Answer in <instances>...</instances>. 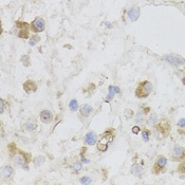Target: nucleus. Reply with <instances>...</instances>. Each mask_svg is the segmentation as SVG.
Here are the masks:
<instances>
[{
	"label": "nucleus",
	"mask_w": 185,
	"mask_h": 185,
	"mask_svg": "<svg viewBox=\"0 0 185 185\" xmlns=\"http://www.w3.org/2000/svg\"><path fill=\"white\" fill-rule=\"evenodd\" d=\"M143 173H144V168H143L141 165H139V164H134V165H132L131 174H133V176L138 177V178H141Z\"/></svg>",
	"instance_id": "obj_15"
},
{
	"label": "nucleus",
	"mask_w": 185,
	"mask_h": 185,
	"mask_svg": "<svg viewBox=\"0 0 185 185\" xmlns=\"http://www.w3.org/2000/svg\"><path fill=\"white\" fill-rule=\"evenodd\" d=\"M184 14H185V11H184Z\"/></svg>",
	"instance_id": "obj_33"
},
{
	"label": "nucleus",
	"mask_w": 185,
	"mask_h": 185,
	"mask_svg": "<svg viewBox=\"0 0 185 185\" xmlns=\"http://www.w3.org/2000/svg\"><path fill=\"white\" fill-rule=\"evenodd\" d=\"M70 168H71L75 174H79V171L83 169V163H82V162H77V161H75V162H73V163L71 164Z\"/></svg>",
	"instance_id": "obj_18"
},
{
	"label": "nucleus",
	"mask_w": 185,
	"mask_h": 185,
	"mask_svg": "<svg viewBox=\"0 0 185 185\" xmlns=\"http://www.w3.org/2000/svg\"><path fill=\"white\" fill-rule=\"evenodd\" d=\"M30 30H31V25H29V23L25 21L18 20V21L15 22V25H13L12 33L19 38L28 39L29 36H30Z\"/></svg>",
	"instance_id": "obj_3"
},
{
	"label": "nucleus",
	"mask_w": 185,
	"mask_h": 185,
	"mask_svg": "<svg viewBox=\"0 0 185 185\" xmlns=\"http://www.w3.org/2000/svg\"><path fill=\"white\" fill-rule=\"evenodd\" d=\"M39 119L43 124H51L54 120V115L50 110H47V109H45V110L40 111Z\"/></svg>",
	"instance_id": "obj_10"
},
{
	"label": "nucleus",
	"mask_w": 185,
	"mask_h": 185,
	"mask_svg": "<svg viewBox=\"0 0 185 185\" xmlns=\"http://www.w3.org/2000/svg\"><path fill=\"white\" fill-rule=\"evenodd\" d=\"M80 183L82 184H91L92 183V179L89 178V177H83V178H80Z\"/></svg>",
	"instance_id": "obj_24"
},
{
	"label": "nucleus",
	"mask_w": 185,
	"mask_h": 185,
	"mask_svg": "<svg viewBox=\"0 0 185 185\" xmlns=\"http://www.w3.org/2000/svg\"><path fill=\"white\" fill-rule=\"evenodd\" d=\"M158 122H159V116L157 113H152L151 115L149 116V119H148V124L151 125V126L157 125Z\"/></svg>",
	"instance_id": "obj_19"
},
{
	"label": "nucleus",
	"mask_w": 185,
	"mask_h": 185,
	"mask_svg": "<svg viewBox=\"0 0 185 185\" xmlns=\"http://www.w3.org/2000/svg\"><path fill=\"white\" fill-rule=\"evenodd\" d=\"M177 125H178L179 127H182V128H184V127H185V119L179 120L178 123H177Z\"/></svg>",
	"instance_id": "obj_28"
},
{
	"label": "nucleus",
	"mask_w": 185,
	"mask_h": 185,
	"mask_svg": "<svg viewBox=\"0 0 185 185\" xmlns=\"http://www.w3.org/2000/svg\"><path fill=\"white\" fill-rule=\"evenodd\" d=\"M178 171L180 174H185V161H182L178 167Z\"/></svg>",
	"instance_id": "obj_25"
},
{
	"label": "nucleus",
	"mask_w": 185,
	"mask_h": 185,
	"mask_svg": "<svg viewBox=\"0 0 185 185\" xmlns=\"http://www.w3.org/2000/svg\"><path fill=\"white\" fill-rule=\"evenodd\" d=\"M97 135L94 131H89L87 134L85 135L84 142L86 145H94L97 143Z\"/></svg>",
	"instance_id": "obj_12"
},
{
	"label": "nucleus",
	"mask_w": 185,
	"mask_h": 185,
	"mask_svg": "<svg viewBox=\"0 0 185 185\" xmlns=\"http://www.w3.org/2000/svg\"><path fill=\"white\" fill-rule=\"evenodd\" d=\"M106 25H107V27H108V28H112V25H111V23L106 22Z\"/></svg>",
	"instance_id": "obj_31"
},
{
	"label": "nucleus",
	"mask_w": 185,
	"mask_h": 185,
	"mask_svg": "<svg viewBox=\"0 0 185 185\" xmlns=\"http://www.w3.org/2000/svg\"><path fill=\"white\" fill-rule=\"evenodd\" d=\"M171 159L176 162L185 161V149L180 145H174L171 150Z\"/></svg>",
	"instance_id": "obj_7"
},
{
	"label": "nucleus",
	"mask_w": 185,
	"mask_h": 185,
	"mask_svg": "<svg viewBox=\"0 0 185 185\" xmlns=\"http://www.w3.org/2000/svg\"><path fill=\"white\" fill-rule=\"evenodd\" d=\"M150 134H151L150 130H148V129H144V130H143V131H142L143 141H144V142H148V141H149V138H150Z\"/></svg>",
	"instance_id": "obj_22"
},
{
	"label": "nucleus",
	"mask_w": 185,
	"mask_h": 185,
	"mask_svg": "<svg viewBox=\"0 0 185 185\" xmlns=\"http://www.w3.org/2000/svg\"><path fill=\"white\" fill-rule=\"evenodd\" d=\"M92 111H93V108L89 104H84V105L79 107V113L83 118H88Z\"/></svg>",
	"instance_id": "obj_14"
},
{
	"label": "nucleus",
	"mask_w": 185,
	"mask_h": 185,
	"mask_svg": "<svg viewBox=\"0 0 185 185\" xmlns=\"http://www.w3.org/2000/svg\"><path fill=\"white\" fill-rule=\"evenodd\" d=\"M39 39H40V38L38 37V36L34 35L33 38H31V39H30V43H30V46H35L36 43H37V41H39Z\"/></svg>",
	"instance_id": "obj_27"
},
{
	"label": "nucleus",
	"mask_w": 185,
	"mask_h": 185,
	"mask_svg": "<svg viewBox=\"0 0 185 185\" xmlns=\"http://www.w3.org/2000/svg\"><path fill=\"white\" fill-rule=\"evenodd\" d=\"M183 82H184V84H185V79H183Z\"/></svg>",
	"instance_id": "obj_32"
},
{
	"label": "nucleus",
	"mask_w": 185,
	"mask_h": 185,
	"mask_svg": "<svg viewBox=\"0 0 185 185\" xmlns=\"http://www.w3.org/2000/svg\"><path fill=\"white\" fill-rule=\"evenodd\" d=\"M46 29V22L43 17L38 16L31 22V31L33 33H41Z\"/></svg>",
	"instance_id": "obj_6"
},
{
	"label": "nucleus",
	"mask_w": 185,
	"mask_h": 185,
	"mask_svg": "<svg viewBox=\"0 0 185 185\" xmlns=\"http://www.w3.org/2000/svg\"><path fill=\"white\" fill-rule=\"evenodd\" d=\"M82 163H84V164H89L90 163V160L89 159H87V158H85L84 156L82 157Z\"/></svg>",
	"instance_id": "obj_30"
},
{
	"label": "nucleus",
	"mask_w": 185,
	"mask_h": 185,
	"mask_svg": "<svg viewBox=\"0 0 185 185\" xmlns=\"http://www.w3.org/2000/svg\"><path fill=\"white\" fill-rule=\"evenodd\" d=\"M69 108H70V110L73 111V112L79 110V102H77V100H75V98L71 100V102L69 103Z\"/></svg>",
	"instance_id": "obj_21"
},
{
	"label": "nucleus",
	"mask_w": 185,
	"mask_h": 185,
	"mask_svg": "<svg viewBox=\"0 0 185 185\" xmlns=\"http://www.w3.org/2000/svg\"><path fill=\"white\" fill-rule=\"evenodd\" d=\"M164 59H165L166 61H168L169 64L174 65V66H177V67L185 65V59L183 57L176 55V54H169V55L164 56Z\"/></svg>",
	"instance_id": "obj_9"
},
{
	"label": "nucleus",
	"mask_w": 185,
	"mask_h": 185,
	"mask_svg": "<svg viewBox=\"0 0 185 185\" xmlns=\"http://www.w3.org/2000/svg\"><path fill=\"white\" fill-rule=\"evenodd\" d=\"M14 143H11V145L9 146V151H10V157H11L12 162L14 163V165L22 167L25 170H29V163L31 161V155L25 151L18 149L17 147H15Z\"/></svg>",
	"instance_id": "obj_1"
},
{
	"label": "nucleus",
	"mask_w": 185,
	"mask_h": 185,
	"mask_svg": "<svg viewBox=\"0 0 185 185\" xmlns=\"http://www.w3.org/2000/svg\"><path fill=\"white\" fill-rule=\"evenodd\" d=\"M155 131L157 132L158 134L163 135V137H166L169 131H170V124L167 121H163V122H158L157 125H155Z\"/></svg>",
	"instance_id": "obj_8"
},
{
	"label": "nucleus",
	"mask_w": 185,
	"mask_h": 185,
	"mask_svg": "<svg viewBox=\"0 0 185 185\" xmlns=\"http://www.w3.org/2000/svg\"><path fill=\"white\" fill-rule=\"evenodd\" d=\"M108 91H109V92L114 93V94H118V93H120V88L116 87V86H109Z\"/></svg>",
	"instance_id": "obj_23"
},
{
	"label": "nucleus",
	"mask_w": 185,
	"mask_h": 185,
	"mask_svg": "<svg viewBox=\"0 0 185 185\" xmlns=\"http://www.w3.org/2000/svg\"><path fill=\"white\" fill-rule=\"evenodd\" d=\"M140 14H141V12H140L139 7H130L129 11H128V17L132 22L137 21V20L139 19Z\"/></svg>",
	"instance_id": "obj_13"
},
{
	"label": "nucleus",
	"mask_w": 185,
	"mask_h": 185,
	"mask_svg": "<svg viewBox=\"0 0 185 185\" xmlns=\"http://www.w3.org/2000/svg\"><path fill=\"white\" fill-rule=\"evenodd\" d=\"M166 165H167V159L164 156H159V157L156 159L155 164L152 166V173L155 174H159L160 173L165 169Z\"/></svg>",
	"instance_id": "obj_5"
},
{
	"label": "nucleus",
	"mask_w": 185,
	"mask_h": 185,
	"mask_svg": "<svg viewBox=\"0 0 185 185\" xmlns=\"http://www.w3.org/2000/svg\"><path fill=\"white\" fill-rule=\"evenodd\" d=\"M23 90H25L28 94H30V93L32 92H35V91L37 90V83H36L35 80L28 79L27 82L23 83Z\"/></svg>",
	"instance_id": "obj_11"
},
{
	"label": "nucleus",
	"mask_w": 185,
	"mask_h": 185,
	"mask_svg": "<svg viewBox=\"0 0 185 185\" xmlns=\"http://www.w3.org/2000/svg\"><path fill=\"white\" fill-rule=\"evenodd\" d=\"M4 110H6V101L4 100H0V113H3Z\"/></svg>",
	"instance_id": "obj_26"
},
{
	"label": "nucleus",
	"mask_w": 185,
	"mask_h": 185,
	"mask_svg": "<svg viewBox=\"0 0 185 185\" xmlns=\"http://www.w3.org/2000/svg\"><path fill=\"white\" fill-rule=\"evenodd\" d=\"M132 132H133L134 134H138L140 132V127L139 126H133L132 127Z\"/></svg>",
	"instance_id": "obj_29"
},
{
	"label": "nucleus",
	"mask_w": 185,
	"mask_h": 185,
	"mask_svg": "<svg viewBox=\"0 0 185 185\" xmlns=\"http://www.w3.org/2000/svg\"><path fill=\"white\" fill-rule=\"evenodd\" d=\"M45 161H46L45 157H43V156H38V157L34 158L33 163H34V165H35V166H41L43 163H45Z\"/></svg>",
	"instance_id": "obj_20"
},
{
	"label": "nucleus",
	"mask_w": 185,
	"mask_h": 185,
	"mask_svg": "<svg viewBox=\"0 0 185 185\" xmlns=\"http://www.w3.org/2000/svg\"><path fill=\"white\" fill-rule=\"evenodd\" d=\"M37 128V125L35 123H32V122H27V123L22 124V130L23 131H30L32 132L34 130H36Z\"/></svg>",
	"instance_id": "obj_17"
},
{
	"label": "nucleus",
	"mask_w": 185,
	"mask_h": 185,
	"mask_svg": "<svg viewBox=\"0 0 185 185\" xmlns=\"http://www.w3.org/2000/svg\"><path fill=\"white\" fill-rule=\"evenodd\" d=\"M113 140H114V130L113 129L106 130L100 137V139L97 140V143H96L97 150L101 152H106L109 145L113 142Z\"/></svg>",
	"instance_id": "obj_2"
},
{
	"label": "nucleus",
	"mask_w": 185,
	"mask_h": 185,
	"mask_svg": "<svg viewBox=\"0 0 185 185\" xmlns=\"http://www.w3.org/2000/svg\"><path fill=\"white\" fill-rule=\"evenodd\" d=\"M152 92V84L149 80H143L139 83L137 89H135V96L138 98H146Z\"/></svg>",
	"instance_id": "obj_4"
},
{
	"label": "nucleus",
	"mask_w": 185,
	"mask_h": 185,
	"mask_svg": "<svg viewBox=\"0 0 185 185\" xmlns=\"http://www.w3.org/2000/svg\"><path fill=\"white\" fill-rule=\"evenodd\" d=\"M14 174V168L11 165H6L2 167V177L3 178H11Z\"/></svg>",
	"instance_id": "obj_16"
}]
</instances>
